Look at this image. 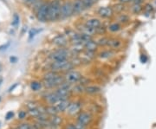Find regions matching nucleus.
Instances as JSON below:
<instances>
[{
    "label": "nucleus",
    "mask_w": 156,
    "mask_h": 129,
    "mask_svg": "<svg viewBox=\"0 0 156 129\" xmlns=\"http://www.w3.org/2000/svg\"><path fill=\"white\" fill-rule=\"evenodd\" d=\"M112 51H109V50H105V51H102L100 53L99 56L101 58H109L111 56H112Z\"/></svg>",
    "instance_id": "c85d7f7f"
},
{
    "label": "nucleus",
    "mask_w": 156,
    "mask_h": 129,
    "mask_svg": "<svg viewBox=\"0 0 156 129\" xmlns=\"http://www.w3.org/2000/svg\"><path fill=\"white\" fill-rule=\"evenodd\" d=\"M10 45V43H8L6 45H3V46H0V50H6V48L8 47Z\"/></svg>",
    "instance_id": "79ce46f5"
},
{
    "label": "nucleus",
    "mask_w": 156,
    "mask_h": 129,
    "mask_svg": "<svg viewBox=\"0 0 156 129\" xmlns=\"http://www.w3.org/2000/svg\"><path fill=\"white\" fill-rule=\"evenodd\" d=\"M18 24H19V17L17 14H15L13 16V19H12V25L17 26Z\"/></svg>",
    "instance_id": "2f4dec72"
},
{
    "label": "nucleus",
    "mask_w": 156,
    "mask_h": 129,
    "mask_svg": "<svg viewBox=\"0 0 156 129\" xmlns=\"http://www.w3.org/2000/svg\"><path fill=\"white\" fill-rule=\"evenodd\" d=\"M83 4L86 9H90L95 3L94 0H83Z\"/></svg>",
    "instance_id": "c756f323"
},
{
    "label": "nucleus",
    "mask_w": 156,
    "mask_h": 129,
    "mask_svg": "<svg viewBox=\"0 0 156 129\" xmlns=\"http://www.w3.org/2000/svg\"><path fill=\"white\" fill-rule=\"evenodd\" d=\"M72 3H73L75 15H80L81 13H83L84 11V10H86L83 0H74L72 2Z\"/></svg>",
    "instance_id": "f8f14e48"
},
{
    "label": "nucleus",
    "mask_w": 156,
    "mask_h": 129,
    "mask_svg": "<svg viewBox=\"0 0 156 129\" xmlns=\"http://www.w3.org/2000/svg\"><path fill=\"white\" fill-rule=\"evenodd\" d=\"M153 5L151 3H147L144 7H143V11L145 13L146 16H149L152 12H153Z\"/></svg>",
    "instance_id": "393cba45"
},
{
    "label": "nucleus",
    "mask_w": 156,
    "mask_h": 129,
    "mask_svg": "<svg viewBox=\"0 0 156 129\" xmlns=\"http://www.w3.org/2000/svg\"><path fill=\"white\" fill-rule=\"evenodd\" d=\"M75 65L71 61L66 60V61H61V62H52L50 65V69L57 72H68L71 69H73Z\"/></svg>",
    "instance_id": "f03ea898"
},
{
    "label": "nucleus",
    "mask_w": 156,
    "mask_h": 129,
    "mask_svg": "<svg viewBox=\"0 0 156 129\" xmlns=\"http://www.w3.org/2000/svg\"><path fill=\"white\" fill-rule=\"evenodd\" d=\"M1 69H2V66H1V64H0V72H1Z\"/></svg>",
    "instance_id": "a18cd8bd"
},
{
    "label": "nucleus",
    "mask_w": 156,
    "mask_h": 129,
    "mask_svg": "<svg viewBox=\"0 0 156 129\" xmlns=\"http://www.w3.org/2000/svg\"><path fill=\"white\" fill-rule=\"evenodd\" d=\"M81 107L82 106L79 102H70L66 112L69 115H76L81 112Z\"/></svg>",
    "instance_id": "9b49d317"
},
{
    "label": "nucleus",
    "mask_w": 156,
    "mask_h": 129,
    "mask_svg": "<svg viewBox=\"0 0 156 129\" xmlns=\"http://www.w3.org/2000/svg\"><path fill=\"white\" fill-rule=\"evenodd\" d=\"M140 61L141 63H146L148 62V56L144 54H142L141 56H140Z\"/></svg>",
    "instance_id": "f704fd0d"
},
{
    "label": "nucleus",
    "mask_w": 156,
    "mask_h": 129,
    "mask_svg": "<svg viewBox=\"0 0 156 129\" xmlns=\"http://www.w3.org/2000/svg\"><path fill=\"white\" fill-rule=\"evenodd\" d=\"M108 41H109V37H108V36H102V37L99 38V39L96 41V43H97L98 46L105 47V46H108Z\"/></svg>",
    "instance_id": "412c9836"
},
{
    "label": "nucleus",
    "mask_w": 156,
    "mask_h": 129,
    "mask_svg": "<svg viewBox=\"0 0 156 129\" xmlns=\"http://www.w3.org/2000/svg\"><path fill=\"white\" fill-rule=\"evenodd\" d=\"M24 3L25 4H28V5H31V4H35L38 2V0H23Z\"/></svg>",
    "instance_id": "c9c22d12"
},
{
    "label": "nucleus",
    "mask_w": 156,
    "mask_h": 129,
    "mask_svg": "<svg viewBox=\"0 0 156 129\" xmlns=\"http://www.w3.org/2000/svg\"><path fill=\"white\" fill-rule=\"evenodd\" d=\"M75 126H76V129H87V126H85V125H83L80 122H77V121L75 123Z\"/></svg>",
    "instance_id": "72a5a7b5"
},
{
    "label": "nucleus",
    "mask_w": 156,
    "mask_h": 129,
    "mask_svg": "<svg viewBox=\"0 0 156 129\" xmlns=\"http://www.w3.org/2000/svg\"><path fill=\"white\" fill-rule=\"evenodd\" d=\"M61 3L59 0H53L50 3L48 20L50 22H56L61 18Z\"/></svg>",
    "instance_id": "f257e3e1"
},
{
    "label": "nucleus",
    "mask_w": 156,
    "mask_h": 129,
    "mask_svg": "<svg viewBox=\"0 0 156 129\" xmlns=\"http://www.w3.org/2000/svg\"><path fill=\"white\" fill-rule=\"evenodd\" d=\"M0 100H1V97H0Z\"/></svg>",
    "instance_id": "49530a36"
},
{
    "label": "nucleus",
    "mask_w": 156,
    "mask_h": 129,
    "mask_svg": "<svg viewBox=\"0 0 156 129\" xmlns=\"http://www.w3.org/2000/svg\"><path fill=\"white\" fill-rule=\"evenodd\" d=\"M64 82H65L64 75H60L59 76H57V78L52 79V80H43V84L48 89H54V88L57 89L60 85H62Z\"/></svg>",
    "instance_id": "0eeeda50"
},
{
    "label": "nucleus",
    "mask_w": 156,
    "mask_h": 129,
    "mask_svg": "<svg viewBox=\"0 0 156 129\" xmlns=\"http://www.w3.org/2000/svg\"><path fill=\"white\" fill-rule=\"evenodd\" d=\"M106 28L102 25H101L100 27H98L97 29H95V34H98V35H104L106 33Z\"/></svg>",
    "instance_id": "7c9ffc66"
},
{
    "label": "nucleus",
    "mask_w": 156,
    "mask_h": 129,
    "mask_svg": "<svg viewBox=\"0 0 156 129\" xmlns=\"http://www.w3.org/2000/svg\"><path fill=\"white\" fill-rule=\"evenodd\" d=\"M2 82H3V79L0 78V86H1V84H2Z\"/></svg>",
    "instance_id": "c03bdc74"
},
{
    "label": "nucleus",
    "mask_w": 156,
    "mask_h": 129,
    "mask_svg": "<svg viewBox=\"0 0 156 129\" xmlns=\"http://www.w3.org/2000/svg\"><path fill=\"white\" fill-rule=\"evenodd\" d=\"M122 45V43L120 39L118 38H109L108 47H109L112 50H117L120 49Z\"/></svg>",
    "instance_id": "f3484780"
},
{
    "label": "nucleus",
    "mask_w": 156,
    "mask_h": 129,
    "mask_svg": "<svg viewBox=\"0 0 156 129\" xmlns=\"http://www.w3.org/2000/svg\"><path fill=\"white\" fill-rule=\"evenodd\" d=\"M69 51L66 48H58L50 54V59L52 62H61L69 59Z\"/></svg>",
    "instance_id": "7ed1b4c3"
},
{
    "label": "nucleus",
    "mask_w": 156,
    "mask_h": 129,
    "mask_svg": "<svg viewBox=\"0 0 156 129\" xmlns=\"http://www.w3.org/2000/svg\"><path fill=\"white\" fill-rule=\"evenodd\" d=\"M45 112H46V114H49L50 115H52V116H53V115H57V114L59 113L54 105H50V106H48V107L45 108Z\"/></svg>",
    "instance_id": "aec40b11"
},
{
    "label": "nucleus",
    "mask_w": 156,
    "mask_h": 129,
    "mask_svg": "<svg viewBox=\"0 0 156 129\" xmlns=\"http://www.w3.org/2000/svg\"><path fill=\"white\" fill-rule=\"evenodd\" d=\"M59 100H60V98L56 94V92L49 93V94L46 95V96H45L46 102H47L48 104H50V105H55Z\"/></svg>",
    "instance_id": "2eb2a0df"
},
{
    "label": "nucleus",
    "mask_w": 156,
    "mask_h": 129,
    "mask_svg": "<svg viewBox=\"0 0 156 129\" xmlns=\"http://www.w3.org/2000/svg\"><path fill=\"white\" fill-rule=\"evenodd\" d=\"M69 104H70V101L68 99H62V100H59L54 106L56 107L57 111L61 113V112H65L67 110Z\"/></svg>",
    "instance_id": "ddd939ff"
},
{
    "label": "nucleus",
    "mask_w": 156,
    "mask_h": 129,
    "mask_svg": "<svg viewBox=\"0 0 156 129\" xmlns=\"http://www.w3.org/2000/svg\"><path fill=\"white\" fill-rule=\"evenodd\" d=\"M49 6H50V3H43L37 10L36 12V17L37 19L42 22V23H45L48 20V15H49Z\"/></svg>",
    "instance_id": "39448f33"
},
{
    "label": "nucleus",
    "mask_w": 156,
    "mask_h": 129,
    "mask_svg": "<svg viewBox=\"0 0 156 129\" xmlns=\"http://www.w3.org/2000/svg\"><path fill=\"white\" fill-rule=\"evenodd\" d=\"M84 92L88 95H97L98 93L101 92V88L98 86H94V85L86 86Z\"/></svg>",
    "instance_id": "a211bd4d"
},
{
    "label": "nucleus",
    "mask_w": 156,
    "mask_h": 129,
    "mask_svg": "<svg viewBox=\"0 0 156 129\" xmlns=\"http://www.w3.org/2000/svg\"><path fill=\"white\" fill-rule=\"evenodd\" d=\"M133 0H118V2L119 3H130V2H132Z\"/></svg>",
    "instance_id": "a19ab883"
},
{
    "label": "nucleus",
    "mask_w": 156,
    "mask_h": 129,
    "mask_svg": "<svg viewBox=\"0 0 156 129\" xmlns=\"http://www.w3.org/2000/svg\"><path fill=\"white\" fill-rule=\"evenodd\" d=\"M85 24H86L89 28L95 30V29H97L98 27H100V26L101 25V22L100 21V19L93 17V18L88 19V20L85 22Z\"/></svg>",
    "instance_id": "4468645a"
},
{
    "label": "nucleus",
    "mask_w": 156,
    "mask_h": 129,
    "mask_svg": "<svg viewBox=\"0 0 156 129\" xmlns=\"http://www.w3.org/2000/svg\"><path fill=\"white\" fill-rule=\"evenodd\" d=\"M64 129H76V128L75 123H74V124H67V125L65 126Z\"/></svg>",
    "instance_id": "ea45409f"
},
{
    "label": "nucleus",
    "mask_w": 156,
    "mask_h": 129,
    "mask_svg": "<svg viewBox=\"0 0 156 129\" xmlns=\"http://www.w3.org/2000/svg\"><path fill=\"white\" fill-rule=\"evenodd\" d=\"M83 75L81 74V72H79L78 70H75L74 68L66 72L64 74V79L65 82H67L69 84H77L79 82V81L82 79Z\"/></svg>",
    "instance_id": "20e7f679"
},
{
    "label": "nucleus",
    "mask_w": 156,
    "mask_h": 129,
    "mask_svg": "<svg viewBox=\"0 0 156 129\" xmlns=\"http://www.w3.org/2000/svg\"><path fill=\"white\" fill-rule=\"evenodd\" d=\"M61 74L59 72H57V71H49L47 72L46 74H44L43 75V80H52V79H55L57 78V76H59Z\"/></svg>",
    "instance_id": "6ab92c4d"
},
{
    "label": "nucleus",
    "mask_w": 156,
    "mask_h": 129,
    "mask_svg": "<svg viewBox=\"0 0 156 129\" xmlns=\"http://www.w3.org/2000/svg\"><path fill=\"white\" fill-rule=\"evenodd\" d=\"M31 127L29 125V124H27V123H24V124H21L17 129H31Z\"/></svg>",
    "instance_id": "e433bc0d"
},
{
    "label": "nucleus",
    "mask_w": 156,
    "mask_h": 129,
    "mask_svg": "<svg viewBox=\"0 0 156 129\" xmlns=\"http://www.w3.org/2000/svg\"><path fill=\"white\" fill-rule=\"evenodd\" d=\"M117 19H118V22L121 24H127V22H129V17L124 13H121L118 16Z\"/></svg>",
    "instance_id": "b1692460"
},
{
    "label": "nucleus",
    "mask_w": 156,
    "mask_h": 129,
    "mask_svg": "<svg viewBox=\"0 0 156 129\" xmlns=\"http://www.w3.org/2000/svg\"><path fill=\"white\" fill-rule=\"evenodd\" d=\"M131 10L134 14H140L143 10V7L141 6V4H134Z\"/></svg>",
    "instance_id": "a878e982"
},
{
    "label": "nucleus",
    "mask_w": 156,
    "mask_h": 129,
    "mask_svg": "<svg viewBox=\"0 0 156 129\" xmlns=\"http://www.w3.org/2000/svg\"><path fill=\"white\" fill-rule=\"evenodd\" d=\"M26 117V112H24V111H20L19 112V114H18V118L19 119H24Z\"/></svg>",
    "instance_id": "58836bf2"
},
{
    "label": "nucleus",
    "mask_w": 156,
    "mask_h": 129,
    "mask_svg": "<svg viewBox=\"0 0 156 129\" xmlns=\"http://www.w3.org/2000/svg\"><path fill=\"white\" fill-rule=\"evenodd\" d=\"M61 121H62V120L57 115H53L50 123H51L52 126H59L61 124Z\"/></svg>",
    "instance_id": "cd10ccee"
},
{
    "label": "nucleus",
    "mask_w": 156,
    "mask_h": 129,
    "mask_svg": "<svg viewBox=\"0 0 156 129\" xmlns=\"http://www.w3.org/2000/svg\"><path fill=\"white\" fill-rule=\"evenodd\" d=\"M75 15L73 3L70 1H65L61 6V17L68 18Z\"/></svg>",
    "instance_id": "423d86ee"
},
{
    "label": "nucleus",
    "mask_w": 156,
    "mask_h": 129,
    "mask_svg": "<svg viewBox=\"0 0 156 129\" xmlns=\"http://www.w3.org/2000/svg\"><path fill=\"white\" fill-rule=\"evenodd\" d=\"M10 62H11V63H15L17 61V59L16 57H13V56H12V57H10Z\"/></svg>",
    "instance_id": "37998d69"
},
{
    "label": "nucleus",
    "mask_w": 156,
    "mask_h": 129,
    "mask_svg": "<svg viewBox=\"0 0 156 129\" xmlns=\"http://www.w3.org/2000/svg\"><path fill=\"white\" fill-rule=\"evenodd\" d=\"M13 116H14V113H13L12 111H10V112H8V113L6 114V115H5V119H6L7 121H9V120H10Z\"/></svg>",
    "instance_id": "4c0bfd02"
},
{
    "label": "nucleus",
    "mask_w": 156,
    "mask_h": 129,
    "mask_svg": "<svg viewBox=\"0 0 156 129\" xmlns=\"http://www.w3.org/2000/svg\"><path fill=\"white\" fill-rule=\"evenodd\" d=\"M83 46H84V50L90 51V52H95L97 50V47H98L96 42H94L93 39L85 42L83 43Z\"/></svg>",
    "instance_id": "dca6fc26"
},
{
    "label": "nucleus",
    "mask_w": 156,
    "mask_h": 129,
    "mask_svg": "<svg viewBox=\"0 0 156 129\" xmlns=\"http://www.w3.org/2000/svg\"><path fill=\"white\" fill-rule=\"evenodd\" d=\"M76 121L80 122V123H82V124H83V125H85V126L88 127L93 121V116L89 112H82L81 111L77 114Z\"/></svg>",
    "instance_id": "6e6552de"
},
{
    "label": "nucleus",
    "mask_w": 156,
    "mask_h": 129,
    "mask_svg": "<svg viewBox=\"0 0 156 129\" xmlns=\"http://www.w3.org/2000/svg\"><path fill=\"white\" fill-rule=\"evenodd\" d=\"M122 29V26L119 23H114V24H111L109 26H108V30L111 31V32H117L119 31L120 30Z\"/></svg>",
    "instance_id": "5701e85b"
},
{
    "label": "nucleus",
    "mask_w": 156,
    "mask_h": 129,
    "mask_svg": "<svg viewBox=\"0 0 156 129\" xmlns=\"http://www.w3.org/2000/svg\"><path fill=\"white\" fill-rule=\"evenodd\" d=\"M40 31H41L40 30H36V29H32V30H31V31H30V39L33 38L37 33H39Z\"/></svg>",
    "instance_id": "473e14b6"
},
{
    "label": "nucleus",
    "mask_w": 156,
    "mask_h": 129,
    "mask_svg": "<svg viewBox=\"0 0 156 129\" xmlns=\"http://www.w3.org/2000/svg\"><path fill=\"white\" fill-rule=\"evenodd\" d=\"M68 43H69L68 37L66 35L63 34H58L56 36H54V38L52 39V43L58 48H66Z\"/></svg>",
    "instance_id": "1a4fd4ad"
},
{
    "label": "nucleus",
    "mask_w": 156,
    "mask_h": 129,
    "mask_svg": "<svg viewBox=\"0 0 156 129\" xmlns=\"http://www.w3.org/2000/svg\"><path fill=\"white\" fill-rule=\"evenodd\" d=\"M97 14L102 17V18H111L115 12H114V10L112 7H109V6H102V7H100L97 10Z\"/></svg>",
    "instance_id": "9d476101"
},
{
    "label": "nucleus",
    "mask_w": 156,
    "mask_h": 129,
    "mask_svg": "<svg viewBox=\"0 0 156 129\" xmlns=\"http://www.w3.org/2000/svg\"><path fill=\"white\" fill-rule=\"evenodd\" d=\"M31 89L33 91H39L42 89V83L39 82H32L31 83Z\"/></svg>",
    "instance_id": "bb28decb"
},
{
    "label": "nucleus",
    "mask_w": 156,
    "mask_h": 129,
    "mask_svg": "<svg viewBox=\"0 0 156 129\" xmlns=\"http://www.w3.org/2000/svg\"><path fill=\"white\" fill-rule=\"evenodd\" d=\"M113 10H114V12L115 13H122L123 10H125V5L124 3H116L115 4L113 7Z\"/></svg>",
    "instance_id": "4be33fe9"
}]
</instances>
